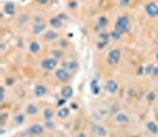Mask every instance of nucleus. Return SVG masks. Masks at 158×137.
Masks as SVG:
<instances>
[{
  "label": "nucleus",
  "mask_w": 158,
  "mask_h": 137,
  "mask_svg": "<svg viewBox=\"0 0 158 137\" xmlns=\"http://www.w3.org/2000/svg\"><path fill=\"white\" fill-rule=\"evenodd\" d=\"M156 60H158V51H157V53H156Z\"/></svg>",
  "instance_id": "nucleus-40"
},
{
  "label": "nucleus",
  "mask_w": 158,
  "mask_h": 137,
  "mask_svg": "<svg viewBox=\"0 0 158 137\" xmlns=\"http://www.w3.org/2000/svg\"><path fill=\"white\" fill-rule=\"evenodd\" d=\"M77 107H78V106H77L76 103H72V109H77Z\"/></svg>",
  "instance_id": "nucleus-38"
},
{
  "label": "nucleus",
  "mask_w": 158,
  "mask_h": 137,
  "mask_svg": "<svg viewBox=\"0 0 158 137\" xmlns=\"http://www.w3.org/2000/svg\"><path fill=\"white\" fill-rule=\"evenodd\" d=\"M91 90H92V93L93 95H99V92H100V86H99V83L96 79H93L91 82Z\"/></svg>",
  "instance_id": "nucleus-20"
},
{
  "label": "nucleus",
  "mask_w": 158,
  "mask_h": 137,
  "mask_svg": "<svg viewBox=\"0 0 158 137\" xmlns=\"http://www.w3.org/2000/svg\"><path fill=\"white\" fill-rule=\"evenodd\" d=\"M57 64H58V59H56V58H45V59L42 60L41 66L45 71H51L54 68H56Z\"/></svg>",
  "instance_id": "nucleus-4"
},
{
  "label": "nucleus",
  "mask_w": 158,
  "mask_h": 137,
  "mask_svg": "<svg viewBox=\"0 0 158 137\" xmlns=\"http://www.w3.org/2000/svg\"><path fill=\"white\" fill-rule=\"evenodd\" d=\"M77 67H78V65H77V63L74 62V60H68V62H65V64H64V68H67L68 71H76Z\"/></svg>",
  "instance_id": "nucleus-16"
},
{
  "label": "nucleus",
  "mask_w": 158,
  "mask_h": 137,
  "mask_svg": "<svg viewBox=\"0 0 158 137\" xmlns=\"http://www.w3.org/2000/svg\"><path fill=\"white\" fill-rule=\"evenodd\" d=\"M108 26V19L106 17H100L97 19V25L95 27V31L96 32H104V30Z\"/></svg>",
  "instance_id": "nucleus-7"
},
{
  "label": "nucleus",
  "mask_w": 158,
  "mask_h": 137,
  "mask_svg": "<svg viewBox=\"0 0 158 137\" xmlns=\"http://www.w3.org/2000/svg\"><path fill=\"white\" fill-rule=\"evenodd\" d=\"M118 112H120V111H119V107H118L116 105H113V106H112V113H115V115H116Z\"/></svg>",
  "instance_id": "nucleus-31"
},
{
  "label": "nucleus",
  "mask_w": 158,
  "mask_h": 137,
  "mask_svg": "<svg viewBox=\"0 0 158 137\" xmlns=\"http://www.w3.org/2000/svg\"><path fill=\"white\" fill-rule=\"evenodd\" d=\"M36 1H37L39 5H45V4H48L49 0H36Z\"/></svg>",
  "instance_id": "nucleus-35"
},
{
  "label": "nucleus",
  "mask_w": 158,
  "mask_h": 137,
  "mask_svg": "<svg viewBox=\"0 0 158 137\" xmlns=\"http://www.w3.org/2000/svg\"><path fill=\"white\" fill-rule=\"evenodd\" d=\"M145 11L146 13L149 14L150 17H157L158 15V6L155 4V3H150V4H147L146 7H145Z\"/></svg>",
  "instance_id": "nucleus-8"
},
{
  "label": "nucleus",
  "mask_w": 158,
  "mask_h": 137,
  "mask_svg": "<svg viewBox=\"0 0 158 137\" xmlns=\"http://www.w3.org/2000/svg\"><path fill=\"white\" fill-rule=\"evenodd\" d=\"M76 137H87V136H86L84 132H80V134H77V135H76Z\"/></svg>",
  "instance_id": "nucleus-37"
},
{
  "label": "nucleus",
  "mask_w": 158,
  "mask_h": 137,
  "mask_svg": "<svg viewBox=\"0 0 158 137\" xmlns=\"http://www.w3.org/2000/svg\"><path fill=\"white\" fill-rule=\"evenodd\" d=\"M45 128L48 129H55V124L51 121H45Z\"/></svg>",
  "instance_id": "nucleus-29"
},
{
  "label": "nucleus",
  "mask_w": 158,
  "mask_h": 137,
  "mask_svg": "<svg viewBox=\"0 0 158 137\" xmlns=\"http://www.w3.org/2000/svg\"><path fill=\"white\" fill-rule=\"evenodd\" d=\"M73 95H74V90H73L72 86L63 87V90H62V98L69 99V98H72V97H73Z\"/></svg>",
  "instance_id": "nucleus-12"
},
{
  "label": "nucleus",
  "mask_w": 158,
  "mask_h": 137,
  "mask_svg": "<svg viewBox=\"0 0 158 137\" xmlns=\"http://www.w3.org/2000/svg\"><path fill=\"white\" fill-rule=\"evenodd\" d=\"M146 128H147V130H149L152 135L158 134V125L155 122H147L146 123Z\"/></svg>",
  "instance_id": "nucleus-18"
},
{
  "label": "nucleus",
  "mask_w": 158,
  "mask_h": 137,
  "mask_svg": "<svg viewBox=\"0 0 158 137\" xmlns=\"http://www.w3.org/2000/svg\"><path fill=\"white\" fill-rule=\"evenodd\" d=\"M130 19L126 15H120L116 18L115 21V30H118L120 33H127L130 32Z\"/></svg>",
  "instance_id": "nucleus-1"
},
{
  "label": "nucleus",
  "mask_w": 158,
  "mask_h": 137,
  "mask_svg": "<svg viewBox=\"0 0 158 137\" xmlns=\"http://www.w3.org/2000/svg\"><path fill=\"white\" fill-rule=\"evenodd\" d=\"M29 50H30L31 53H38L39 50H41V45H39L37 42H32L29 46Z\"/></svg>",
  "instance_id": "nucleus-23"
},
{
  "label": "nucleus",
  "mask_w": 158,
  "mask_h": 137,
  "mask_svg": "<svg viewBox=\"0 0 158 137\" xmlns=\"http://www.w3.org/2000/svg\"><path fill=\"white\" fill-rule=\"evenodd\" d=\"M58 38V33L56 31H46L45 33V39L48 42H54Z\"/></svg>",
  "instance_id": "nucleus-19"
},
{
  "label": "nucleus",
  "mask_w": 158,
  "mask_h": 137,
  "mask_svg": "<svg viewBox=\"0 0 158 137\" xmlns=\"http://www.w3.org/2000/svg\"><path fill=\"white\" fill-rule=\"evenodd\" d=\"M4 12H5V14H7V15H13V14L16 13L14 5H13L12 3H7V4L5 5V7H4Z\"/></svg>",
  "instance_id": "nucleus-14"
},
{
  "label": "nucleus",
  "mask_w": 158,
  "mask_h": 137,
  "mask_svg": "<svg viewBox=\"0 0 158 137\" xmlns=\"http://www.w3.org/2000/svg\"><path fill=\"white\" fill-rule=\"evenodd\" d=\"M69 115H70V110H69V107H61V109L58 110V112H57L58 118H61V120L67 118Z\"/></svg>",
  "instance_id": "nucleus-15"
},
{
  "label": "nucleus",
  "mask_w": 158,
  "mask_h": 137,
  "mask_svg": "<svg viewBox=\"0 0 158 137\" xmlns=\"http://www.w3.org/2000/svg\"><path fill=\"white\" fill-rule=\"evenodd\" d=\"M45 30V24L44 23H37L33 25V28H32V31L35 34H39L42 31Z\"/></svg>",
  "instance_id": "nucleus-21"
},
{
  "label": "nucleus",
  "mask_w": 158,
  "mask_h": 137,
  "mask_svg": "<svg viewBox=\"0 0 158 137\" xmlns=\"http://www.w3.org/2000/svg\"><path fill=\"white\" fill-rule=\"evenodd\" d=\"M54 115H55V112H54V110H51V109H46L45 111H44V120L45 121H51L52 120V117H54Z\"/></svg>",
  "instance_id": "nucleus-25"
},
{
  "label": "nucleus",
  "mask_w": 158,
  "mask_h": 137,
  "mask_svg": "<svg viewBox=\"0 0 158 137\" xmlns=\"http://www.w3.org/2000/svg\"><path fill=\"white\" fill-rule=\"evenodd\" d=\"M155 71V66L153 65H149L147 67H145V73L146 75H152Z\"/></svg>",
  "instance_id": "nucleus-27"
},
{
  "label": "nucleus",
  "mask_w": 158,
  "mask_h": 137,
  "mask_svg": "<svg viewBox=\"0 0 158 137\" xmlns=\"http://www.w3.org/2000/svg\"><path fill=\"white\" fill-rule=\"evenodd\" d=\"M120 57H121V52H120L119 48H113V50H111L108 52L107 62L111 65H116L120 60Z\"/></svg>",
  "instance_id": "nucleus-2"
},
{
  "label": "nucleus",
  "mask_w": 158,
  "mask_h": 137,
  "mask_svg": "<svg viewBox=\"0 0 158 137\" xmlns=\"http://www.w3.org/2000/svg\"><path fill=\"white\" fill-rule=\"evenodd\" d=\"M52 53H54V56H55L56 59H60V58L63 56L62 51H60V50H57V51H52Z\"/></svg>",
  "instance_id": "nucleus-30"
},
{
  "label": "nucleus",
  "mask_w": 158,
  "mask_h": 137,
  "mask_svg": "<svg viewBox=\"0 0 158 137\" xmlns=\"http://www.w3.org/2000/svg\"><path fill=\"white\" fill-rule=\"evenodd\" d=\"M157 118H158V113H157Z\"/></svg>",
  "instance_id": "nucleus-41"
},
{
  "label": "nucleus",
  "mask_w": 158,
  "mask_h": 137,
  "mask_svg": "<svg viewBox=\"0 0 158 137\" xmlns=\"http://www.w3.org/2000/svg\"><path fill=\"white\" fill-rule=\"evenodd\" d=\"M44 131V126L41 125V124H38V123H35L32 124L30 128H29L27 130V134L30 135V136H39V135H42Z\"/></svg>",
  "instance_id": "nucleus-5"
},
{
  "label": "nucleus",
  "mask_w": 158,
  "mask_h": 137,
  "mask_svg": "<svg viewBox=\"0 0 158 137\" xmlns=\"http://www.w3.org/2000/svg\"><path fill=\"white\" fill-rule=\"evenodd\" d=\"M0 91H1V97H0V101H4L5 99V89L4 87H0Z\"/></svg>",
  "instance_id": "nucleus-32"
},
{
  "label": "nucleus",
  "mask_w": 158,
  "mask_h": 137,
  "mask_svg": "<svg viewBox=\"0 0 158 137\" xmlns=\"http://www.w3.org/2000/svg\"><path fill=\"white\" fill-rule=\"evenodd\" d=\"M153 75H157L158 76V66L155 67V71H153Z\"/></svg>",
  "instance_id": "nucleus-39"
},
{
  "label": "nucleus",
  "mask_w": 158,
  "mask_h": 137,
  "mask_svg": "<svg viewBox=\"0 0 158 137\" xmlns=\"http://www.w3.org/2000/svg\"><path fill=\"white\" fill-rule=\"evenodd\" d=\"M14 122L18 124V125H22L24 122H25V116L23 113H18L16 117H14Z\"/></svg>",
  "instance_id": "nucleus-26"
},
{
  "label": "nucleus",
  "mask_w": 158,
  "mask_h": 137,
  "mask_svg": "<svg viewBox=\"0 0 158 137\" xmlns=\"http://www.w3.org/2000/svg\"><path fill=\"white\" fill-rule=\"evenodd\" d=\"M110 40H111V36H110V33H107V32H101L100 34H99V38H97L96 47L99 48V50H102V48H105V47L108 45Z\"/></svg>",
  "instance_id": "nucleus-3"
},
{
  "label": "nucleus",
  "mask_w": 158,
  "mask_h": 137,
  "mask_svg": "<svg viewBox=\"0 0 158 137\" xmlns=\"http://www.w3.org/2000/svg\"><path fill=\"white\" fill-rule=\"evenodd\" d=\"M56 78L60 82H67L70 78V75H69L67 68H58L56 71Z\"/></svg>",
  "instance_id": "nucleus-6"
},
{
  "label": "nucleus",
  "mask_w": 158,
  "mask_h": 137,
  "mask_svg": "<svg viewBox=\"0 0 158 137\" xmlns=\"http://www.w3.org/2000/svg\"><path fill=\"white\" fill-rule=\"evenodd\" d=\"M69 7H70V8H76L77 7V3L76 1H74V0H73V1H70V3H69Z\"/></svg>",
  "instance_id": "nucleus-33"
},
{
  "label": "nucleus",
  "mask_w": 158,
  "mask_h": 137,
  "mask_svg": "<svg viewBox=\"0 0 158 137\" xmlns=\"http://www.w3.org/2000/svg\"><path fill=\"white\" fill-rule=\"evenodd\" d=\"M146 99L149 101V102H153V101L156 99V95H155V92H149V93H147Z\"/></svg>",
  "instance_id": "nucleus-28"
},
{
  "label": "nucleus",
  "mask_w": 158,
  "mask_h": 137,
  "mask_svg": "<svg viewBox=\"0 0 158 137\" xmlns=\"http://www.w3.org/2000/svg\"><path fill=\"white\" fill-rule=\"evenodd\" d=\"M118 89H119V85H118L116 81L114 79H110L107 83H106V90L108 92H111V93H114L118 91Z\"/></svg>",
  "instance_id": "nucleus-9"
},
{
  "label": "nucleus",
  "mask_w": 158,
  "mask_h": 137,
  "mask_svg": "<svg viewBox=\"0 0 158 137\" xmlns=\"http://www.w3.org/2000/svg\"><path fill=\"white\" fill-rule=\"evenodd\" d=\"M130 1H131V0H120V4L123 6H128V5H130Z\"/></svg>",
  "instance_id": "nucleus-34"
},
{
  "label": "nucleus",
  "mask_w": 158,
  "mask_h": 137,
  "mask_svg": "<svg viewBox=\"0 0 158 137\" xmlns=\"http://www.w3.org/2000/svg\"><path fill=\"white\" fill-rule=\"evenodd\" d=\"M65 101H67V99H64V98H63V99H61V101H58V103H57V104L60 105V106H62V105L64 104V102H65Z\"/></svg>",
  "instance_id": "nucleus-36"
},
{
  "label": "nucleus",
  "mask_w": 158,
  "mask_h": 137,
  "mask_svg": "<svg viewBox=\"0 0 158 137\" xmlns=\"http://www.w3.org/2000/svg\"><path fill=\"white\" fill-rule=\"evenodd\" d=\"M25 111H26V113L29 116H35V115L38 113V107L36 105H33V104H30V105L26 106V110Z\"/></svg>",
  "instance_id": "nucleus-22"
},
{
  "label": "nucleus",
  "mask_w": 158,
  "mask_h": 137,
  "mask_svg": "<svg viewBox=\"0 0 158 137\" xmlns=\"http://www.w3.org/2000/svg\"><path fill=\"white\" fill-rule=\"evenodd\" d=\"M110 36H111V39H113V40H115V42H118V40H120L121 39V36H123V33H120L118 30H114L113 31H111V33H110Z\"/></svg>",
  "instance_id": "nucleus-24"
},
{
  "label": "nucleus",
  "mask_w": 158,
  "mask_h": 137,
  "mask_svg": "<svg viewBox=\"0 0 158 137\" xmlns=\"http://www.w3.org/2000/svg\"><path fill=\"white\" fill-rule=\"evenodd\" d=\"M92 130H93V132H94L95 135H97L99 137H105V136L107 135V130L104 128L102 125L94 124V125H93V128H92Z\"/></svg>",
  "instance_id": "nucleus-11"
},
{
  "label": "nucleus",
  "mask_w": 158,
  "mask_h": 137,
  "mask_svg": "<svg viewBox=\"0 0 158 137\" xmlns=\"http://www.w3.org/2000/svg\"><path fill=\"white\" fill-rule=\"evenodd\" d=\"M46 93V87L44 85H37L35 87V95L37 97H43Z\"/></svg>",
  "instance_id": "nucleus-17"
},
{
  "label": "nucleus",
  "mask_w": 158,
  "mask_h": 137,
  "mask_svg": "<svg viewBox=\"0 0 158 137\" xmlns=\"http://www.w3.org/2000/svg\"><path fill=\"white\" fill-rule=\"evenodd\" d=\"M115 122L119 123V124H126V123L130 122V118H128L127 113L120 111V112H118V113L115 115Z\"/></svg>",
  "instance_id": "nucleus-10"
},
{
  "label": "nucleus",
  "mask_w": 158,
  "mask_h": 137,
  "mask_svg": "<svg viewBox=\"0 0 158 137\" xmlns=\"http://www.w3.org/2000/svg\"><path fill=\"white\" fill-rule=\"evenodd\" d=\"M50 25H51V27H54V28H61L62 25H63V23H62V20H61L60 17H54V18L50 19Z\"/></svg>",
  "instance_id": "nucleus-13"
}]
</instances>
